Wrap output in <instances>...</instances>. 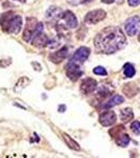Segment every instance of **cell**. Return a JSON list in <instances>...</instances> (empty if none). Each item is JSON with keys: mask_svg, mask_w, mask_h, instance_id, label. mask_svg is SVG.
Masks as SVG:
<instances>
[{"mask_svg": "<svg viewBox=\"0 0 140 158\" xmlns=\"http://www.w3.org/2000/svg\"><path fill=\"white\" fill-rule=\"evenodd\" d=\"M126 44V39L123 32L116 27H105L95 38L96 52L102 54H114L123 49Z\"/></svg>", "mask_w": 140, "mask_h": 158, "instance_id": "6da1fadb", "label": "cell"}, {"mask_svg": "<svg viewBox=\"0 0 140 158\" xmlns=\"http://www.w3.org/2000/svg\"><path fill=\"white\" fill-rule=\"evenodd\" d=\"M2 30L9 34H18L22 27V18L14 12H6L0 17Z\"/></svg>", "mask_w": 140, "mask_h": 158, "instance_id": "7a4b0ae2", "label": "cell"}, {"mask_svg": "<svg viewBox=\"0 0 140 158\" xmlns=\"http://www.w3.org/2000/svg\"><path fill=\"white\" fill-rule=\"evenodd\" d=\"M47 42H49V38L43 33V24L38 22L34 36H33L32 44L36 48H43L47 44Z\"/></svg>", "mask_w": 140, "mask_h": 158, "instance_id": "3957f363", "label": "cell"}, {"mask_svg": "<svg viewBox=\"0 0 140 158\" xmlns=\"http://www.w3.org/2000/svg\"><path fill=\"white\" fill-rule=\"evenodd\" d=\"M140 25V17L139 16H134L129 18L124 23V29L129 36H135L136 33L139 30Z\"/></svg>", "mask_w": 140, "mask_h": 158, "instance_id": "277c9868", "label": "cell"}, {"mask_svg": "<svg viewBox=\"0 0 140 158\" xmlns=\"http://www.w3.org/2000/svg\"><path fill=\"white\" fill-rule=\"evenodd\" d=\"M90 53H91V50L89 49V48L81 47L76 51V53L73 55V57L71 58L70 61L71 62L76 63V64H78V65H81L89 58Z\"/></svg>", "mask_w": 140, "mask_h": 158, "instance_id": "5b68a950", "label": "cell"}, {"mask_svg": "<svg viewBox=\"0 0 140 158\" xmlns=\"http://www.w3.org/2000/svg\"><path fill=\"white\" fill-rule=\"evenodd\" d=\"M105 17H106V13L103 10H95V11H92L86 14L84 21L88 24H96L98 22L102 21Z\"/></svg>", "mask_w": 140, "mask_h": 158, "instance_id": "8992f818", "label": "cell"}, {"mask_svg": "<svg viewBox=\"0 0 140 158\" xmlns=\"http://www.w3.org/2000/svg\"><path fill=\"white\" fill-rule=\"evenodd\" d=\"M37 20L35 18H27V24L24 27V32H23V40L27 42L31 41V39H33L34 36L35 30L37 27Z\"/></svg>", "mask_w": 140, "mask_h": 158, "instance_id": "52a82bcc", "label": "cell"}, {"mask_svg": "<svg viewBox=\"0 0 140 158\" xmlns=\"http://www.w3.org/2000/svg\"><path fill=\"white\" fill-rule=\"evenodd\" d=\"M80 65L76 64L74 62H71L68 61L67 67H65V70H67V75L68 77L71 79L72 81H76L78 80V78H80L82 76V71L80 70Z\"/></svg>", "mask_w": 140, "mask_h": 158, "instance_id": "ba28073f", "label": "cell"}, {"mask_svg": "<svg viewBox=\"0 0 140 158\" xmlns=\"http://www.w3.org/2000/svg\"><path fill=\"white\" fill-rule=\"evenodd\" d=\"M117 120V117L115 112L113 111H105L99 116V122L102 124L103 127H111Z\"/></svg>", "mask_w": 140, "mask_h": 158, "instance_id": "9c48e42d", "label": "cell"}, {"mask_svg": "<svg viewBox=\"0 0 140 158\" xmlns=\"http://www.w3.org/2000/svg\"><path fill=\"white\" fill-rule=\"evenodd\" d=\"M96 88H97V82H96V80H94V79L85 78L81 81L80 90L84 95H89V94L93 93V92L96 90Z\"/></svg>", "mask_w": 140, "mask_h": 158, "instance_id": "30bf717a", "label": "cell"}, {"mask_svg": "<svg viewBox=\"0 0 140 158\" xmlns=\"http://www.w3.org/2000/svg\"><path fill=\"white\" fill-rule=\"evenodd\" d=\"M60 19L63 20V22H64L68 29H75V27H77V24H78L77 18H76V16L74 15V13H72L71 11H67V12L62 13Z\"/></svg>", "mask_w": 140, "mask_h": 158, "instance_id": "8fae6325", "label": "cell"}, {"mask_svg": "<svg viewBox=\"0 0 140 158\" xmlns=\"http://www.w3.org/2000/svg\"><path fill=\"white\" fill-rule=\"evenodd\" d=\"M68 49L67 47H63L62 49H60L58 52L53 53V54L50 56V59L54 63H59L65 59V57L68 56Z\"/></svg>", "mask_w": 140, "mask_h": 158, "instance_id": "7c38bea8", "label": "cell"}, {"mask_svg": "<svg viewBox=\"0 0 140 158\" xmlns=\"http://www.w3.org/2000/svg\"><path fill=\"white\" fill-rule=\"evenodd\" d=\"M124 101V98L122 97L120 95H114L113 97L109 99L108 101H106L105 103L103 104L101 108L102 109H110V108H113V106H118V104L122 103Z\"/></svg>", "mask_w": 140, "mask_h": 158, "instance_id": "4fadbf2b", "label": "cell"}, {"mask_svg": "<svg viewBox=\"0 0 140 158\" xmlns=\"http://www.w3.org/2000/svg\"><path fill=\"white\" fill-rule=\"evenodd\" d=\"M138 92H139L138 86H137L133 82L126 83V85H124V88H123V93L126 94L129 98L134 97L135 95H137V94H138Z\"/></svg>", "mask_w": 140, "mask_h": 158, "instance_id": "5bb4252c", "label": "cell"}, {"mask_svg": "<svg viewBox=\"0 0 140 158\" xmlns=\"http://www.w3.org/2000/svg\"><path fill=\"white\" fill-rule=\"evenodd\" d=\"M115 141L119 147L126 148V147L129 146L131 139H130V136L126 133V132H122V133L117 135V136L115 137Z\"/></svg>", "mask_w": 140, "mask_h": 158, "instance_id": "9a60e30c", "label": "cell"}, {"mask_svg": "<svg viewBox=\"0 0 140 158\" xmlns=\"http://www.w3.org/2000/svg\"><path fill=\"white\" fill-rule=\"evenodd\" d=\"M62 15V12L59 7L57 6H51L49 10H47V14H45V17L47 19H58L61 17Z\"/></svg>", "mask_w": 140, "mask_h": 158, "instance_id": "2e32d148", "label": "cell"}, {"mask_svg": "<svg viewBox=\"0 0 140 158\" xmlns=\"http://www.w3.org/2000/svg\"><path fill=\"white\" fill-rule=\"evenodd\" d=\"M133 118H134V113H133V110L131 108H126L120 111V119L122 122L126 123V122L131 121Z\"/></svg>", "mask_w": 140, "mask_h": 158, "instance_id": "e0dca14e", "label": "cell"}, {"mask_svg": "<svg viewBox=\"0 0 140 158\" xmlns=\"http://www.w3.org/2000/svg\"><path fill=\"white\" fill-rule=\"evenodd\" d=\"M62 136H63V139H64L65 142H67V146L70 148V149L75 150V151H79L80 150L79 144H78L74 139H72V137H70L68 134H65V133H63Z\"/></svg>", "mask_w": 140, "mask_h": 158, "instance_id": "ac0fdd59", "label": "cell"}, {"mask_svg": "<svg viewBox=\"0 0 140 158\" xmlns=\"http://www.w3.org/2000/svg\"><path fill=\"white\" fill-rule=\"evenodd\" d=\"M123 73H124V75H126V77L131 78L136 74V71H135V68L131 63H126L123 67Z\"/></svg>", "mask_w": 140, "mask_h": 158, "instance_id": "d6986e66", "label": "cell"}, {"mask_svg": "<svg viewBox=\"0 0 140 158\" xmlns=\"http://www.w3.org/2000/svg\"><path fill=\"white\" fill-rule=\"evenodd\" d=\"M122 132H124V127L123 126H117L116 128L110 130V135L113 138H115L117 135H119Z\"/></svg>", "mask_w": 140, "mask_h": 158, "instance_id": "ffe728a7", "label": "cell"}, {"mask_svg": "<svg viewBox=\"0 0 140 158\" xmlns=\"http://www.w3.org/2000/svg\"><path fill=\"white\" fill-rule=\"evenodd\" d=\"M131 130L135 135H140V121H134L131 124Z\"/></svg>", "mask_w": 140, "mask_h": 158, "instance_id": "44dd1931", "label": "cell"}, {"mask_svg": "<svg viewBox=\"0 0 140 158\" xmlns=\"http://www.w3.org/2000/svg\"><path fill=\"white\" fill-rule=\"evenodd\" d=\"M93 72H94V74H96V75H100V76L108 75V72H106V70L103 67H96L94 69Z\"/></svg>", "mask_w": 140, "mask_h": 158, "instance_id": "7402d4cb", "label": "cell"}, {"mask_svg": "<svg viewBox=\"0 0 140 158\" xmlns=\"http://www.w3.org/2000/svg\"><path fill=\"white\" fill-rule=\"evenodd\" d=\"M68 3L72 4V6H78V4H82V3H88L91 2L93 0H68Z\"/></svg>", "mask_w": 140, "mask_h": 158, "instance_id": "603a6c76", "label": "cell"}, {"mask_svg": "<svg viewBox=\"0 0 140 158\" xmlns=\"http://www.w3.org/2000/svg\"><path fill=\"white\" fill-rule=\"evenodd\" d=\"M128 3L131 6H140V0H128Z\"/></svg>", "mask_w": 140, "mask_h": 158, "instance_id": "cb8c5ba5", "label": "cell"}, {"mask_svg": "<svg viewBox=\"0 0 140 158\" xmlns=\"http://www.w3.org/2000/svg\"><path fill=\"white\" fill-rule=\"evenodd\" d=\"M103 3H106V4H110V3H113L115 0H101Z\"/></svg>", "mask_w": 140, "mask_h": 158, "instance_id": "d4e9b609", "label": "cell"}, {"mask_svg": "<svg viewBox=\"0 0 140 158\" xmlns=\"http://www.w3.org/2000/svg\"><path fill=\"white\" fill-rule=\"evenodd\" d=\"M15 1H19V2H21V3H24L25 0H15Z\"/></svg>", "mask_w": 140, "mask_h": 158, "instance_id": "484cf974", "label": "cell"}, {"mask_svg": "<svg viewBox=\"0 0 140 158\" xmlns=\"http://www.w3.org/2000/svg\"><path fill=\"white\" fill-rule=\"evenodd\" d=\"M138 40H139V42H140V33H139V36H138Z\"/></svg>", "mask_w": 140, "mask_h": 158, "instance_id": "4316f807", "label": "cell"}]
</instances>
